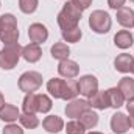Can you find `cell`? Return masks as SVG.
<instances>
[{
	"label": "cell",
	"instance_id": "33",
	"mask_svg": "<svg viewBox=\"0 0 134 134\" xmlns=\"http://www.w3.org/2000/svg\"><path fill=\"white\" fill-rule=\"evenodd\" d=\"M3 104H5V98H3V94L0 92V108H2Z\"/></svg>",
	"mask_w": 134,
	"mask_h": 134
},
{
	"label": "cell",
	"instance_id": "26",
	"mask_svg": "<svg viewBox=\"0 0 134 134\" xmlns=\"http://www.w3.org/2000/svg\"><path fill=\"white\" fill-rule=\"evenodd\" d=\"M81 36H83V33H81V28L80 27H75V28H70V30L63 31V39L66 42H72V44L78 42L81 39Z\"/></svg>",
	"mask_w": 134,
	"mask_h": 134
},
{
	"label": "cell",
	"instance_id": "16",
	"mask_svg": "<svg viewBox=\"0 0 134 134\" xmlns=\"http://www.w3.org/2000/svg\"><path fill=\"white\" fill-rule=\"evenodd\" d=\"M19 115H20L19 109H17L14 104H11V103H5V104L0 108V119H2L3 122L14 123V122L19 119Z\"/></svg>",
	"mask_w": 134,
	"mask_h": 134
},
{
	"label": "cell",
	"instance_id": "25",
	"mask_svg": "<svg viewBox=\"0 0 134 134\" xmlns=\"http://www.w3.org/2000/svg\"><path fill=\"white\" fill-rule=\"evenodd\" d=\"M53 103L52 98L45 94H37V112H42V114H47L50 109H52Z\"/></svg>",
	"mask_w": 134,
	"mask_h": 134
},
{
	"label": "cell",
	"instance_id": "34",
	"mask_svg": "<svg viewBox=\"0 0 134 134\" xmlns=\"http://www.w3.org/2000/svg\"><path fill=\"white\" fill-rule=\"evenodd\" d=\"M130 125H131V128H134V117H130Z\"/></svg>",
	"mask_w": 134,
	"mask_h": 134
},
{
	"label": "cell",
	"instance_id": "7",
	"mask_svg": "<svg viewBox=\"0 0 134 134\" xmlns=\"http://www.w3.org/2000/svg\"><path fill=\"white\" fill-rule=\"evenodd\" d=\"M78 91L84 97H92L98 91V80L94 75H84L78 80Z\"/></svg>",
	"mask_w": 134,
	"mask_h": 134
},
{
	"label": "cell",
	"instance_id": "24",
	"mask_svg": "<svg viewBox=\"0 0 134 134\" xmlns=\"http://www.w3.org/2000/svg\"><path fill=\"white\" fill-rule=\"evenodd\" d=\"M19 122L27 130H34V128L39 126V119L36 117V114H25L24 112V114L19 115Z\"/></svg>",
	"mask_w": 134,
	"mask_h": 134
},
{
	"label": "cell",
	"instance_id": "5",
	"mask_svg": "<svg viewBox=\"0 0 134 134\" xmlns=\"http://www.w3.org/2000/svg\"><path fill=\"white\" fill-rule=\"evenodd\" d=\"M111 25H112V20H111V16L106 13V11H101V9H95L92 11V14L89 16V27L92 28V31L98 34H104L111 30Z\"/></svg>",
	"mask_w": 134,
	"mask_h": 134
},
{
	"label": "cell",
	"instance_id": "1",
	"mask_svg": "<svg viewBox=\"0 0 134 134\" xmlns=\"http://www.w3.org/2000/svg\"><path fill=\"white\" fill-rule=\"evenodd\" d=\"M47 91L53 98H61V100L70 101L76 98L80 94L78 91V81L76 80H61V78H52L47 83Z\"/></svg>",
	"mask_w": 134,
	"mask_h": 134
},
{
	"label": "cell",
	"instance_id": "32",
	"mask_svg": "<svg viewBox=\"0 0 134 134\" xmlns=\"http://www.w3.org/2000/svg\"><path fill=\"white\" fill-rule=\"evenodd\" d=\"M126 109H128L130 117H134V97L133 98H128V101H126Z\"/></svg>",
	"mask_w": 134,
	"mask_h": 134
},
{
	"label": "cell",
	"instance_id": "4",
	"mask_svg": "<svg viewBox=\"0 0 134 134\" xmlns=\"http://www.w3.org/2000/svg\"><path fill=\"white\" fill-rule=\"evenodd\" d=\"M22 56V47L17 44H9L5 45L0 50V67L3 70H11L17 66L19 59Z\"/></svg>",
	"mask_w": 134,
	"mask_h": 134
},
{
	"label": "cell",
	"instance_id": "27",
	"mask_svg": "<svg viewBox=\"0 0 134 134\" xmlns=\"http://www.w3.org/2000/svg\"><path fill=\"white\" fill-rule=\"evenodd\" d=\"M66 133L67 134H86V128L83 126V123L76 119L67 122L66 125Z\"/></svg>",
	"mask_w": 134,
	"mask_h": 134
},
{
	"label": "cell",
	"instance_id": "11",
	"mask_svg": "<svg viewBox=\"0 0 134 134\" xmlns=\"http://www.w3.org/2000/svg\"><path fill=\"white\" fill-rule=\"evenodd\" d=\"M58 73L63 78H66V80H72V78H75L80 73V66L75 61H72V59L59 61V64H58Z\"/></svg>",
	"mask_w": 134,
	"mask_h": 134
},
{
	"label": "cell",
	"instance_id": "9",
	"mask_svg": "<svg viewBox=\"0 0 134 134\" xmlns=\"http://www.w3.org/2000/svg\"><path fill=\"white\" fill-rule=\"evenodd\" d=\"M130 128V117H126L123 112H115L111 117V130L115 134H125Z\"/></svg>",
	"mask_w": 134,
	"mask_h": 134
},
{
	"label": "cell",
	"instance_id": "13",
	"mask_svg": "<svg viewBox=\"0 0 134 134\" xmlns=\"http://www.w3.org/2000/svg\"><path fill=\"white\" fill-rule=\"evenodd\" d=\"M89 106L104 111L109 108V98H108V92L106 91H97L92 97H89Z\"/></svg>",
	"mask_w": 134,
	"mask_h": 134
},
{
	"label": "cell",
	"instance_id": "10",
	"mask_svg": "<svg viewBox=\"0 0 134 134\" xmlns=\"http://www.w3.org/2000/svg\"><path fill=\"white\" fill-rule=\"evenodd\" d=\"M28 36H30V41L33 44H44L47 39H48V30L45 25L36 22V24H31L30 28H28Z\"/></svg>",
	"mask_w": 134,
	"mask_h": 134
},
{
	"label": "cell",
	"instance_id": "15",
	"mask_svg": "<svg viewBox=\"0 0 134 134\" xmlns=\"http://www.w3.org/2000/svg\"><path fill=\"white\" fill-rule=\"evenodd\" d=\"M42 56V50L37 44H28L25 47H22V58L28 63H37Z\"/></svg>",
	"mask_w": 134,
	"mask_h": 134
},
{
	"label": "cell",
	"instance_id": "8",
	"mask_svg": "<svg viewBox=\"0 0 134 134\" xmlns=\"http://www.w3.org/2000/svg\"><path fill=\"white\" fill-rule=\"evenodd\" d=\"M91 106H89V101L86 100H78V98H73V100H70L67 103L66 106V115L67 117H70V119H80V115L84 112V111H87Z\"/></svg>",
	"mask_w": 134,
	"mask_h": 134
},
{
	"label": "cell",
	"instance_id": "18",
	"mask_svg": "<svg viewBox=\"0 0 134 134\" xmlns=\"http://www.w3.org/2000/svg\"><path fill=\"white\" fill-rule=\"evenodd\" d=\"M133 42H134V37L128 30H120L119 33L114 36V44H115L119 48H122V50L130 48V47L133 45Z\"/></svg>",
	"mask_w": 134,
	"mask_h": 134
},
{
	"label": "cell",
	"instance_id": "23",
	"mask_svg": "<svg viewBox=\"0 0 134 134\" xmlns=\"http://www.w3.org/2000/svg\"><path fill=\"white\" fill-rule=\"evenodd\" d=\"M22 109L25 114H36L37 112V94H27L24 103H22Z\"/></svg>",
	"mask_w": 134,
	"mask_h": 134
},
{
	"label": "cell",
	"instance_id": "30",
	"mask_svg": "<svg viewBox=\"0 0 134 134\" xmlns=\"http://www.w3.org/2000/svg\"><path fill=\"white\" fill-rule=\"evenodd\" d=\"M80 11H84V9H87L89 6H91V3H92V0H70Z\"/></svg>",
	"mask_w": 134,
	"mask_h": 134
},
{
	"label": "cell",
	"instance_id": "29",
	"mask_svg": "<svg viewBox=\"0 0 134 134\" xmlns=\"http://www.w3.org/2000/svg\"><path fill=\"white\" fill-rule=\"evenodd\" d=\"M3 134H24V130L14 123H9L3 128Z\"/></svg>",
	"mask_w": 134,
	"mask_h": 134
},
{
	"label": "cell",
	"instance_id": "36",
	"mask_svg": "<svg viewBox=\"0 0 134 134\" xmlns=\"http://www.w3.org/2000/svg\"><path fill=\"white\" fill-rule=\"evenodd\" d=\"M131 72L134 73V61H133V67H131Z\"/></svg>",
	"mask_w": 134,
	"mask_h": 134
},
{
	"label": "cell",
	"instance_id": "19",
	"mask_svg": "<svg viewBox=\"0 0 134 134\" xmlns=\"http://www.w3.org/2000/svg\"><path fill=\"white\" fill-rule=\"evenodd\" d=\"M78 120L83 123V126H84L86 130H92V128H95V126L98 125V114L89 108L87 111H84V112L80 115Z\"/></svg>",
	"mask_w": 134,
	"mask_h": 134
},
{
	"label": "cell",
	"instance_id": "28",
	"mask_svg": "<svg viewBox=\"0 0 134 134\" xmlns=\"http://www.w3.org/2000/svg\"><path fill=\"white\" fill-rule=\"evenodd\" d=\"M37 5H39V0H19V8L25 14H33L37 9Z\"/></svg>",
	"mask_w": 134,
	"mask_h": 134
},
{
	"label": "cell",
	"instance_id": "6",
	"mask_svg": "<svg viewBox=\"0 0 134 134\" xmlns=\"http://www.w3.org/2000/svg\"><path fill=\"white\" fill-rule=\"evenodd\" d=\"M19 89L25 94H33L36 92L41 86H42V75L39 72H34V70H28L25 73L20 75L19 78Z\"/></svg>",
	"mask_w": 134,
	"mask_h": 134
},
{
	"label": "cell",
	"instance_id": "35",
	"mask_svg": "<svg viewBox=\"0 0 134 134\" xmlns=\"http://www.w3.org/2000/svg\"><path fill=\"white\" fill-rule=\"evenodd\" d=\"M87 134H101V133H98V131H91V133H87Z\"/></svg>",
	"mask_w": 134,
	"mask_h": 134
},
{
	"label": "cell",
	"instance_id": "2",
	"mask_svg": "<svg viewBox=\"0 0 134 134\" xmlns=\"http://www.w3.org/2000/svg\"><path fill=\"white\" fill-rule=\"evenodd\" d=\"M17 39H19L17 19L11 13L0 16V41L3 42V45L17 44Z\"/></svg>",
	"mask_w": 134,
	"mask_h": 134
},
{
	"label": "cell",
	"instance_id": "17",
	"mask_svg": "<svg viewBox=\"0 0 134 134\" xmlns=\"http://www.w3.org/2000/svg\"><path fill=\"white\" fill-rule=\"evenodd\" d=\"M133 61H134V58L130 53H122V55H119V56L114 59V67H115L117 72L128 73V72H131Z\"/></svg>",
	"mask_w": 134,
	"mask_h": 134
},
{
	"label": "cell",
	"instance_id": "12",
	"mask_svg": "<svg viewBox=\"0 0 134 134\" xmlns=\"http://www.w3.org/2000/svg\"><path fill=\"white\" fill-rule=\"evenodd\" d=\"M42 128L47 131V133L56 134L59 131L64 130V120L58 115H47L44 120H42Z\"/></svg>",
	"mask_w": 134,
	"mask_h": 134
},
{
	"label": "cell",
	"instance_id": "31",
	"mask_svg": "<svg viewBox=\"0 0 134 134\" xmlns=\"http://www.w3.org/2000/svg\"><path fill=\"white\" fill-rule=\"evenodd\" d=\"M108 5L111 9H120L122 6H125V0H108Z\"/></svg>",
	"mask_w": 134,
	"mask_h": 134
},
{
	"label": "cell",
	"instance_id": "14",
	"mask_svg": "<svg viewBox=\"0 0 134 134\" xmlns=\"http://www.w3.org/2000/svg\"><path fill=\"white\" fill-rule=\"evenodd\" d=\"M117 22L125 27V28H133L134 27V11L128 6H122L117 9Z\"/></svg>",
	"mask_w": 134,
	"mask_h": 134
},
{
	"label": "cell",
	"instance_id": "37",
	"mask_svg": "<svg viewBox=\"0 0 134 134\" xmlns=\"http://www.w3.org/2000/svg\"><path fill=\"white\" fill-rule=\"evenodd\" d=\"M130 2H133V3H134V0H130Z\"/></svg>",
	"mask_w": 134,
	"mask_h": 134
},
{
	"label": "cell",
	"instance_id": "22",
	"mask_svg": "<svg viewBox=\"0 0 134 134\" xmlns=\"http://www.w3.org/2000/svg\"><path fill=\"white\" fill-rule=\"evenodd\" d=\"M106 92H108V98H109V108L119 109L125 103V97H123V94L120 92L119 87H111Z\"/></svg>",
	"mask_w": 134,
	"mask_h": 134
},
{
	"label": "cell",
	"instance_id": "21",
	"mask_svg": "<svg viewBox=\"0 0 134 134\" xmlns=\"http://www.w3.org/2000/svg\"><path fill=\"white\" fill-rule=\"evenodd\" d=\"M50 53L55 59L58 61H64V59H69V55H70V48L69 45L64 44V42H56L52 48H50Z\"/></svg>",
	"mask_w": 134,
	"mask_h": 134
},
{
	"label": "cell",
	"instance_id": "20",
	"mask_svg": "<svg viewBox=\"0 0 134 134\" xmlns=\"http://www.w3.org/2000/svg\"><path fill=\"white\" fill-rule=\"evenodd\" d=\"M117 87H119L120 92L123 94L125 100L134 97V78H131V76H123V78L119 81V86H117Z\"/></svg>",
	"mask_w": 134,
	"mask_h": 134
},
{
	"label": "cell",
	"instance_id": "3",
	"mask_svg": "<svg viewBox=\"0 0 134 134\" xmlns=\"http://www.w3.org/2000/svg\"><path fill=\"white\" fill-rule=\"evenodd\" d=\"M81 13L83 11H80L72 2H67L63 6V9L58 13V17H56L59 28L63 31H66V30L78 27V22L81 20Z\"/></svg>",
	"mask_w": 134,
	"mask_h": 134
}]
</instances>
